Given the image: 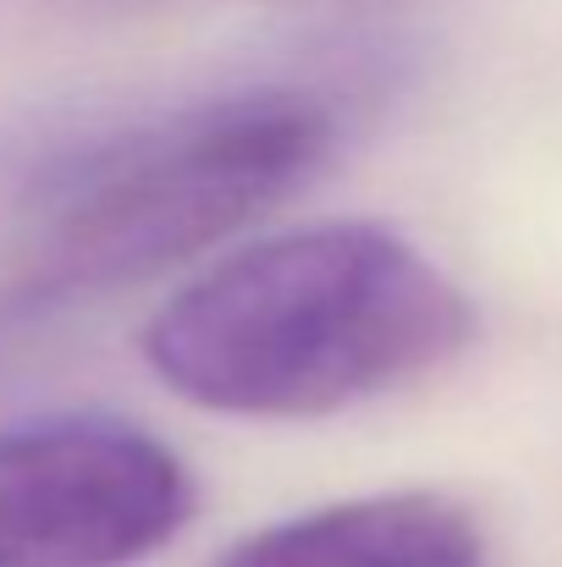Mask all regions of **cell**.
<instances>
[{"instance_id": "cell-4", "label": "cell", "mask_w": 562, "mask_h": 567, "mask_svg": "<svg viewBox=\"0 0 562 567\" xmlns=\"http://www.w3.org/2000/svg\"><path fill=\"white\" fill-rule=\"evenodd\" d=\"M215 567H486V535L452 496L391 491L254 529Z\"/></svg>"}, {"instance_id": "cell-2", "label": "cell", "mask_w": 562, "mask_h": 567, "mask_svg": "<svg viewBox=\"0 0 562 567\" xmlns=\"http://www.w3.org/2000/svg\"><path fill=\"white\" fill-rule=\"evenodd\" d=\"M337 133L326 94L265 83L94 138L22 204L0 320L139 287L215 248L304 188Z\"/></svg>"}, {"instance_id": "cell-1", "label": "cell", "mask_w": 562, "mask_h": 567, "mask_svg": "<svg viewBox=\"0 0 562 567\" xmlns=\"http://www.w3.org/2000/svg\"><path fill=\"white\" fill-rule=\"evenodd\" d=\"M474 337L469 292L408 237L326 220L237 248L144 326V364L232 419H326L441 370Z\"/></svg>"}, {"instance_id": "cell-3", "label": "cell", "mask_w": 562, "mask_h": 567, "mask_svg": "<svg viewBox=\"0 0 562 567\" xmlns=\"http://www.w3.org/2000/svg\"><path fill=\"white\" fill-rule=\"evenodd\" d=\"M198 507L187 463L105 413L0 430V567H139Z\"/></svg>"}]
</instances>
